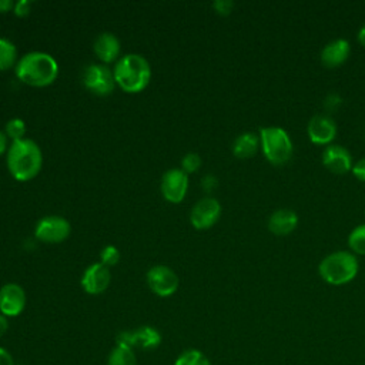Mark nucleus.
<instances>
[{
  "mask_svg": "<svg viewBox=\"0 0 365 365\" xmlns=\"http://www.w3.org/2000/svg\"><path fill=\"white\" fill-rule=\"evenodd\" d=\"M43 165L40 147L30 138L13 141L7 150V168L19 181L34 178Z\"/></svg>",
  "mask_w": 365,
  "mask_h": 365,
  "instance_id": "obj_1",
  "label": "nucleus"
},
{
  "mask_svg": "<svg viewBox=\"0 0 365 365\" xmlns=\"http://www.w3.org/2000/svg\"><path fill=\"white\" fill-rule=\"evenodd\" d=\"M57 74L58 64L56 58L43 51L27 53L16 64V76L19 80L34 87L51 84Z\"/></svg>",
  "mask_w": 365,
  "mask_h": 365,
  "instance_id": "obj_2",
  "label": "nucleus"
},
{
  "mask_svg": "<svg viewBox=\"0 0 365 365\" xmlns=\"http://www.w3.org/2000/svg\"><path fill=\"white\" fill-rule=\"evenodd\" d=\"M114 80L121 90L127 93H138L144 90L151 78L148 61L140 54H125L114 67Z\"/></svg>",
  "mask_w": 365,
  "mask_h": 365,
  "instance_id": "obj_3",
  "label": "nucleus"
},
{
  "mask_svg": "<svg viewBox=\"0 0 365 365\" xmlns=\"http://www.w3.org/2000/svg\"><path fill=\"white\" fill-rule=\"evenodd\" d=\"M321 278L331 285H344L358 274V259L352 252L336 251L327 255L318 265Z\"/></svg>",
  "mask_w": 365,
  "mask_h": 365,
  "instance_id": "obj_4",
  "label": "nucleus"
},
{
  "mask_svg": "<svg viewBox=\"0 0 365 365\" xmlns=\"http://www.w3.org/2000/svg\"><path fill=\"white\" fill-rule=\"evenodd\" d=\"M259 143L265 158L272 165H284L292 157V141L281 127H262L259 130Z\"/></svg>",
  "mask_w": 365,
  "mask_h": 365,
  "instance_id": "obj_5",
  "label": "nucleus"
},
{
  "mask_svg": "<svg viewBox=\"0 0 365 365\" xmlns=\"http://www.w3.org/2000/svg\"><path fill=\"white\" fill-rule=\"evenodd\" d=\"M70 224L66 218L58 215H47L37 222L34 235L43 242L57 244L70 235Z\"/></svg>",
  "mask_w": 365,
  "mask_h": 365,
  "instance_id": "obj_6",
  "label": "nucleus"
},
{
  "mask_svg": "<svg viewBox=\"0 0 365 365\" xmlns=\"http://www.w3.org/2000/svg\"><path fill=\"white\" fill-rule=\"evenodd\" d=\"M117 344L127 345L130 348L155 349L161 344V334L158 329L144 325L133 331H123L117 335Z\"/></svg>",
  "mask_w": 365,
  "mask_h": 365,
  "instance_id": "obj_7",
  "label": "nucleus"
},
{
  "mask_svg": "<svg viewBox=\"0 0 365 365\" xmlns=\"http://www.w3.org/2000/svg\"><path fill=\"white\" fill-rule=\"evenodd\" d=\"M83 81L90 91L98 96H107L113 93L115 86L113 71H110V68L103 64H90L84 71Z\"/></svg>",
  "mask_w": 365,
  "mask_h": 365,
  "instance_id": "obj_8",
  "label": "nucleus"
},
{
  "mask_svg": "<svg viewBox=\"0 0 365 365\" xmlns=\"http://www.w3.org/2000/svg\"><path fill=\"white\" fill-rule=\"evenodd\" d=\"M147 284L158 297H170L178 288V277L171 268L155 265L147 272Z\"/></svg>",
  "mask_w": 365,
  "mask_h": 365,
  "instance_id": "obj_9",
  "label": "nucleus"
},
{
  "mask_svg": "<svg viewBox=\"0 0 365 365\" xmlns=\"http://www.w3.org/2000/svg\"><path fill=\"white\" fill-rule=\"evenodd\" d=\"M188 190V174L180 168L165 171L161 178V194L170 202H181Z\"/></svg>",
  "mask_w": 365,
  "mask_h": 365,
  "instance_id": "obj_10",
  "label": "nucleus"
},
{
  "mask_svg": "<svg viewBox=\"0 0 365 365\" xmlns=\"http://www.w3.org/2000/svg\"><path fill=\"white\" fill-rule=\"evenodd\" d=\"M221 205L215 198L205 197L200 200L191 210L190 221L197 230H208L211 228L220 218Z\"/></svg>",
  "mask_w": 365,
  "mask_h": 365,
  "instance_id": "obj_11",
  "label": "nucleus"
},
{
  "mask_svg": "<svg viewBox=\"0 0 365 365\" xmlns=\"http://www.w3.org/2000/svg\"><path fill=\"white\" fill-rule=\"evenodd\" d=\"M309 140L318 145H329L336 135V123L328 114H314L307 125Z\"/></svg>",
  "mask_w": 365,
  "mask_h": 365,
  "instance_id": "obj_12",
  "label": "nucleus"
},
{
  "mask_svg": "<svg viewBox=\"0 0 365 365\" xmlns=\"http://www.w3.org/2000/svg\"><path fill=\"white\" fill-rule=\"evenodd\" d=\"M111 281V274L108 267L101 262H94L86 268L81 277V287L87 294L97 295L104 292Z\"/></svg>",
  "mask_w": 365,
  "mask_h": 365,
  "instance_id": "obj_13",
  "label": "nucleus"
},
{
  "mask_svg": "<svg viewBox=\"0 0 365 365\" xmlns=\"http://www.w3.org/2000/svg\"><path fill=\"white\" fill-rule=\"evenodd\" d=\"M26 307V292L14 282H9L0 288V314L4 317H17Z\"/></svg>",
  "mask_w": 365,
  "mask_h": 365,
  "instance_id": "obj_14",
  "label": "nucleus"
},
{
  "mask_svg": "<svg viewBox=\"0 0 365 365\" xmlns=\"http://www.w3.org/2000/svg\"><path fill=\"white\" fill-rule=\"evenodd\" d=\"M322 164L335 174H345L352 170V157L349 151L338 144H329L322 151Z\"/></svg>",
  "mask_w": 365,
  "mask_h": 365,
  "instance_id": "obj_15",
  "label": "nucleus"
},
{
  "mask_svg": "<svg viewBox=\"0 0 365 365\" xmlns=\"http://www.w3.org/2000/svg\"><path fill=\"white\" fill-rule=\"evenodd\" d=\"M351 46L345 38H335L325 44L321 51V63L328 67L334 68L341 66L349 56Z\"/></svg>",
  "mask_w": 365,
  "mask_h": 365,
  "instance_id": "obj_16",
  "label": "nucleus"
},
{
  "mask_svg": "<svg viewBox=\"0 0 365 365\" xmlns=\"http://www.w3.org/2000/svg\"><path fill=\"white\" fill-rule=\"evenodd\" d=\"M298 217L292 210L279 208L274 211L268 218V230L275 235H287L295 230Z\"/></svg>",
  "mask_w": 365,
  "mask_h": 365,
  "instance_id": "obj_17",
  "label": "nucleus"
},
{
  "mask_svg": "<svg viewBox=\"0 0 365 365\" xmlns=\"http://www.w3.org/2000/svg\"><path fill=\"white\" fill-rule=\"evenodd\" d=\"M94 53L101 61L111 63L120 54V40L113 33H101L94 41Z\"/></svg>",
  "mask_w": 365,
  "mask_h": 365,
  "instance_id": "obj_18",
  "label": "nucleus"
},
{
  "mask_svg": "<svg viewBox=\"0 0 365 365\" xmlns=\"http://www.w3.org/2000/svg\"><path fill=\"white\" fill-rule=\"evenodd\" d=\"M261 145L259 143V134H255L252 131H247L240 134L234 143H232V153L237 158H248L252 157L258 147Z\"/></svg>",
  "mask_w": 365,
  "mask_h": 365,
  "instance_id": "obj_19",
  "label": "nucleus"
},
{
  "mask_svg": "<svg viewBox=\"0 0 365 365\" xmlns=\"http://www.w3.org/2000/svg\"><path fill=\"white\" fill-rule=\"evenodd\" d=\"M107 365H137L134 349L127 345L115 344L108 355Z\"/></svg>",
  "mask_w": 365,
  "mask_h": 365,
  "instance_id": "obj_20",
  "label": "nucleus"
},
{
  "mask_svg": "<svg viewBox=\"0 0 365 365\" xmlns=\"http://www.w3.org/2000/svg\"><path fill=\"white\" fill-rule=\"evenodd\" d=\"M17 61V48L7 40L0 37V70L11 68Z\"/></svg>",
  "mask_w": 365,
  "mask_h": 365,
  "instance_id": "obj_21",
  "label": "nucleus"
},
{
  "mask_svg": "<svg viewBox=\"0 0 365 365\" xmlns=\"http://www.w3.org/2000/svg\"><path fill=\"white\" fill-rule=\"evenodd\" d=\"M174 365H211V362L201 351L187 349L177 356Z\"/></svg>",
  "mask_w": 365,
  "mask_h": 365,
  "instance_id": "obj_22",
  "label": "nucleus"
},
{
  "mask_svg": "<svg viewBox=\"0 0 365 365\" xmlns=\"http://www.w3.org/2000/svg\"><path fill=\"white\" fill-rule=\"evenodd\" d=\"M349 248L361 255H365V224L355 227L348 235Z\"/></svg>",
  "mask_w": 365,
  "mask_h": 365,
  "instance_id": "obj_23",
  "label": "nucleus"
},
{
  "mask_svg": "<svg viewBox=\"0 0 365 365\" xmlns=\"http://www.w3.org/2000/svg\"><path fill=\"white\" fill-rule=\"evenodd\" d=\"M6 134L13 140H21L23 135L26 134V123L21 118H11L6 124Z\"/></svg>",
  "mask_w": 365,
  "mask_h": 365,
  "instance_id": "obj_24",
  "label": "nucleus"
},
{
  "mask_svg": "<svg viewBox=\"0 0 365 365\" xmlns=\"http://www.w3.org/2000/svg\"><path fill=\"white\" fill-rule=\"evenodd\" d=\"M100 258H101V264H104L106 267L115 265L120 259V251L114 245H106L100 252Z\"/></svg>",
  "mask_w": 365,
  "mask_h": 365,
  "instance_id": "obj_25",
  "label": "nucleus"
},
{
  "mask_svg": "<svg viewBox=\"0 0 365 365\" xmlns=\"http://www.w3.org/2000/svg\"><path fill=\"white\" fill-rule=\"evenodd\" d=\"M201 165V157L195 153H188L182 157L181 160V170L185 173V174H190V173H195Z\"/></svg>",
  "mask_w": 365,
  "mask_h": 365,
  "instance_id": "obj_26",
  "label": "nucleus"
},
{
  "mask_svg": "<svg viewBox=\"0 0 365 365\" xmlns=\"http://www.w3.org/2000/svg\"><path fill=\"white\" fill-rule=\"evenodd\" d=\"M342 106V97L338 93H329L327 94L324 100V108L327 113H334Z\"/></svg>",
  "mask_w": 365,
  "mask_h": 365,
  "instance_id": "obj_27",
  "label": "nucleus"
},
{
  "mask_svg": "<svg viewBox=\"0 0 365 365\" xmlns=\"http://www.w3.org/2000/svg\"><path fill=\"white\" fill-rule=\"evenodd\" d=\"M212 7L214 10L221 14V16H228L231 11H232V7H234V1L231 0H215L212 3Z\"/></svg>",
  "mask_w": 365,
  "mask_h": 365,
  "instance_id": "obj_28",
  "label": "nucleus"
},
{
  "mask_svg": "<svg viewBox=\"0 0 365 365\" xmlns=\"http://www.w3.org/2000/svg\"><path fill=\"white\" fill-rule=\"evenodd\" d=\"M31 1L29 0H19L17 3H14V14L16 16H20V17H24L27 16L30 11H31Z\"/></svg>",
  "mask_w": 365,
  "mask_h": 365,
  "instance_id": "obj_29",
  "label": "nucleus"
},
{
  "mask_svg": "<svg viewBox=\"0 0 365 365\" xmlns=\"http://www.w3.org/2000/svg\"><path fill=\"white\" fill-rule=\"evenodd\" d=\"M352 174L359 180L365 182V158L358 160L354 165H352Z\"/></svg>",
  "mask_w": 365,
  "mask_h": 365,
  "instance_id": "obj_30",
  "label": "nucleus"
},
{
  "mask_svg": "<svg viewBox=\"0 0 365 365\" xmlns=\"http://www.w3.org/2000/svg\"><path fill=\"white\" fill-rule=\"evenodd\" d=\"M217 187V178L214 177V175H205L204 178H202V188L205 190V191H212L214 188Z\"/></svg>",
  "mask_w": 365,
  "mask_h": 365,
  "instance_id": "obj_31",
  "label": "nucleus"
},
{
  "mask_svg": "<svg viewBox=\"0 0 365 365\" xmlns=\"http://www.w3.org/2000/svg\"><path fill=\"white\" fill-rule=\"evenodd\" d=\"M0 365H14L10 352L0 346Z\"/></svg>",
  "mask_w": 365,
  "mask_h": 365,
  "instance_id": "obj_32",
  "label": "nucleus"
},
{
  "mask_svg": "<svg viewBox=\"0 0 365 365\" xmlns=\"http://www.w3.org/2000/svg\"><path fill=\"white\" fill-rule=\"evenodd\" d=\"M14 9V3L11 0H0V13H7Z\"/></svg>",
  "mask_w": 365,
  "mask_h": 365,
  "instance_id": "obj_33",
  "label": "nucleus"
},
{
  "mask_svg": "<svg viewBox=\"0 0 365 365\" xmlns=\"http://www.w3.org/2000/svg\"><path fill=\"white\" fill-rule=\"evenodd\" d=\"M9 329V321L7 317H4L3 314H0V336H3Z\"/></svg>",
  "mask_w": 365,
  "mask_h": 365,
  "instance_id": "obj_34",
  "label": "nucleus"
},
{
  "mask_svg": "<svg viewBox=\"0 0 365 365\" xmlns=\"http://www.w3.org/2000/svg\"><path fill=\"white\" fill-rule=\"evenodd\" d=\"M6 148H7V138H6V134L0 131V155L6 151Z\"/></svg>",
  "mask_w": 365,
  "mask_h": 365,
  "instance_id": "obj_35",
  "label": "nucleus"
},
{
  "mask_svg": "<svg viewBox=\"0 0 365 365\" xmlns=\"http://www.w3.org/2000/svg\"><path fill=\"white\" fill-rule=\"evenodd\" d=\"M358 41L361 43V46L365 47V26H362L358 31Z\"/></svg>",
  "mask_w": 365,
  "mask_h": 365,
  "instance_id": "obj_36",
  "label": "nucleus"
},
{
  "mask_svg": "<svg viewBox=\"0 0 365 365\" xmlns=\"http://www.w3.org/2000/svg\"><path fill=\"white\" fill-rule=\"evenodd\" d=\"M17 365H20V364H17Z\"/></svg>",
  "mask_w": 365,
  "mask_h": 365,
  "instance_id": "obj_37",
  "label": "nucleus"
}]
</instances>
